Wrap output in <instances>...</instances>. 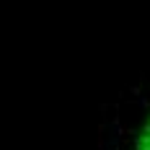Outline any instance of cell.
Here are the masks:
<instances>
[{"mask_svg": "<svg viewBox=\"0 0 150 150\" xmlns=\"http://www.w3.org/2000/svg\"><path fill=\"white\" fill-rule=\"evenodd\" d=\"M129 96H135V98H142V88H140V86H132V88H129Z\"/></svg>", "mask_w": 150, "mask_h": 150, "instance_id": "cell-1", "label": "cell"}]
</instances>
